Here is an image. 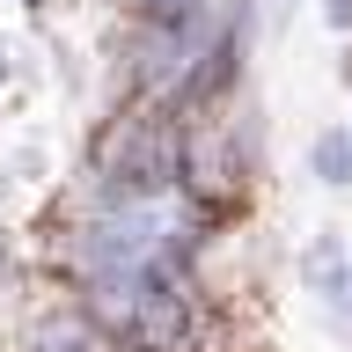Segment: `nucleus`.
<instances>
[{"mask_svg": "<svg viewBox=\"0 0 352 352\" xmlns=\"http://www.w3.org/2000/svg\"><path fill=\"white\" fill-rule=\"evenodd\" d=\"M308 169L323 176V184H352V132H323L316 154H308Z\"/></svg>", "mask_w": 352, "mask_h": 352, "instance_id": "nucleus-1", "label": "nucleus"}]
</instances>
